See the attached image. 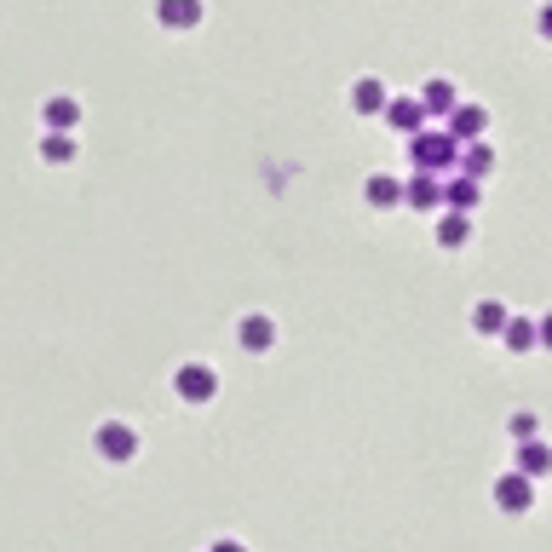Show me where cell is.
<instances>
[{
  "label": "cell",
  "mask_w": 552,
  "mask_h": 552,
  "mask_svg": "<svg viewBox=\"0 0 552 552\" xmlns=\"http://www.w3.org/2000/svg\"><path fill=\"white\" fill-rule=\"evenodd\" d=\"M466 242H472V219L449 207V213L437 219V248H466Z\"/></svg>",
  "instance_id": "2e32d148"
},
{
  "label": "cell",
  "mask_w": 552,
  "mask_h": 552,
  "mask_svg": "<svg viewBox=\"0 0 552 552\" xmlns=\"http://www.w3.org/2000/svg\"><path fill=\"white\" fill-rule=\"evenodd\" d=\"M81 156V144L69 133H41V161H52V167H69V161Z\"/></svg>",
  "instance_id": "ac0fdd59"
},
{
  "label": "cell",
  "mask_w": 552,
  "mask_h": 552,
  "mask_svg": "<svg viewBox=\"0 0 552 552\" xmlns=\"http://www.w3.org/2000/svg\"><path fill=\"white\" fill-rule=\"evenodd\" d=\"M506 322H512V311H506L501 299H478L472 305V328L478 334H506Z\"/></svg>",
  "instance_id": "9a60e30c"
},
{
  "label": "cell",
  "mask_w": 552,
  "mask_h": 552,
  "mask_svg": "<svg viewBox=\"0 0 552 552\" xmlns=\"http://www.w3.org/2000/svg\"><path fill=\"white\" fill-rule=\"evenodd\" d=\"M236 334H242V345H248V351H271V345H276V322L265 317V311H248Z\"/></svg>",
  "instance_id": "7c38bea8"
},
{
  "label": "cell",
  "mask_w": 552,
  "mask_h": 552,
  "mask_svg": "<svg viewBox=\"0 0 552 552\" xmlns=\"http://www.w3.org/2000/svg\"><path fill=\"white\" fill-rule=\"evenodd\" d=\"M207 552H248V547H242V541H213Z\"/></svg>",
  "instance_id": "603a6c76"
},
{
  "label": "cell",
  "mask_w": 552,
  "mask_h": 552,
  "mask_svg": "<svg viewBox=\"0 0 552 552\" xmlns=\"http://www.w3.org/2000/svg\"><path fill=\"white\" fill-rule=\"evenodd\" d=\"M386 121H391V133H403V138H414V133H426V104L414 98V92H391V104H386Z\"/></svg>",
  "instance_id": "3957f363"
},
{
  "label": "cell",
  "mask_w": 552,
  "mask_h": 552,
  "mask_svg": "<svg viewBox=\"0 0 552 552\" xmlns=\"http://www.w3.org/2000/svg\"><path fill=\"white\" fill-rule=\"evenodd\" d=\"M529 501H535V478H524V472L512 466V472L495 483V506H501V512H529Z\"/></svg>",
  "instance_id": "ba28073f"
},
{
  "label": "cell",
  "mask_w": 552,
  "mask_h": 552,
  "mask_svg": "<svg viewBox=\"0 0 552 552\" xmlns=\"http://www.w3.org/2000/svg\"><path fill=\"white\" fill-rule=\"evenodd\" d=\"M489 167H495V150H489V144H460V173H472V179H483V173H489Z\"/></svg>",
  "instance_id": "ffe728a7"
},
{
  "label": "cell",
  "mask_w": 552,
  "mask_h": 552,
  "mask_svg": "<svg viewBox=\"0 0 552 552\" xmlns=\"http://www.w3.org/2000/svg\"><path fill=\"white\" fill-rule=\"evenodd\" d=\"M386 104H391V92L380 75H357L351 81V110L357 115H386Z\"/></svg>",
  "instance_id": "9c48e42d"
},
{
  "label": "cell",
  "mask_w": 552,
  "mask_h": 552,
  "mask_svg": "<svg viewBox=\"0 0 552 552\" xmlns=\"http://www.w3.org/2000/svg\"><path fill=\"white\" fill-rule=\"evenodd\" d=\"M478 179H472V173H455V179L443 184V207H455V213H472V207H478Z\"/></svg>",
  "instance_id": "4fadbf2b"
},
{
  "label": "cell",
  "mask_w": 552,
  "mask_h": 552,
  "mask_svg": "<svg viewBox=\"0 0 552 552\" xmlns=\"http://www.w3.org/2000/svg\"><path fill=\"white\" fill-rule=\"evenodd\" d=\"M541 345H552V317H541Z\"/></svg>",
  "instance_id": "cb8c5ba5"
},
{
  "label": "cell",
  "mask_w": 552,
  "mask_h": 552,
  "mask_svg": "<svg viewBox=\"0 0 552 552\" xmlns=\"http://www.w3.org/2000/svg\"><path fill=\"white\" fill-rule=\"evenodd\" d=\"M81 127V98H69V92H52L41 104V133H75Z\"/></svg>",
  "instance_id": "8992f818"
},
{
  "label": "cell",
  "mask_w": 552,
  "mask_h": 552,
  "mask_svg": "<svg viewBox=\"0 0 552 552\" xmlns=\"http://www.w3.org/2000/svg\"><path fill=\"white\" fill-rule=\"evenodd\" d=\"M518 472H524V478H547V472H552V449L541 443V437L518 443Z\"/></svg>",
  "instance_id": "5bb4252c"
},
{
  "label": "cell",
  "mask_w": 552,
  "mask_h": 552,
  "mask_svg": "<svg viewBox=\"0 0 552 552\" xmlns=\"http://www.w3.org/2000/svg\"><path fill=\"white\" fill-rule=\"evenodd\" d=\"M420 104H426V115H443V121H449L466 98H460V87L449 81V75H432V81L420 87Z\"/></svg>",
  "instance_id": "52a82bcc"
},
{
  "label": "cell",
  "mask_w": 552,
  "mask_h": 552,
  "mask_svg": "<svg viewBox=\"0 0 552 552\" xmlns=\"http://www.w3.org/2000/svg\"><path fill=\"white\" fill-rule=\"evenodd\" d=\"M403 202H409L414 213H432V207H443V173H420V167H414L409 179H403Z\"/></svg>",
  "instance_id": "5b68a950"
},
{
  "label": "cell",
  "mask_w": 552,
  "mask_h": 552,
  "mask_svg": "<svg viewBox=\"0 0 552 552\" xmlns=\"http://www.w3.org/2000/svg\"><path fill=\"white\" fill-rule=\"evenodd\" d=\"M506 432H512V443H529V437L541 432V420H535L529 409H518V414H512V426H506Z\"/></svg>",
  "instance_id": "44dd1931"
},
{
  "label": "cell",
  "mask_w": 552,
  "mask_h": 552,
  "mask_svg": "<svg viewBox=\"0 0 552 552\" xmlns=\"http://www.w3.org/2000/svg\"><path fill=\"white\" fill-rule=\"evenodd\" d=\"M363 202H368V207H397V202H403V179H391V173H374V179L363 184Z\"/></svg>",
  "instance_id": "e0dca14e"
},
{
  "label": "cell",
  "mask_w": 552,
  "mask_h": 552,
  "mask_svg": "<svg viewBox=\"0 0 552 552\" xmlns=\"http://www.w3.org/2000/svg\"><path fill=\"white\" fill-rule=\"evenodd\" d=\"M535 29H541V41H552V0L535 12Z\"/></svg>",
  "instance_id": "7402d4cb"
},
{
  "label": "cell",
  "mask_w": 552,
  "mask_h": 552,
  "mask_svg": "<svg viewBox=\"0 0 552 552\" xmlns=\"http://www.w3.org/2000/svg\"><path fill=\"white\" fill-rule=\"evenodd\" d=\"M506 345H512V351H535V345H541V322H535V317H512V322H506Z\"/></svg>",
  "instance_id": "d6986e66"
},
{
  "label": "cell",
  "mask_w": 552,
  "mask_h": 552,
  "mask_svg": "<svg viewBox=\"0 0 552 552\" xmlns=\"http://www.w3.org/2000/svg\"><path fill=\"white\" fill-rule=\"evenodd\" d=\"M173 391H179L184 403H207V397L219 391V374H213L207 363H184L179 374H173Z\"/></svg>",
  "instance_id": "277c9868"
},
{
  "label": "cell",
  "mask_w": 552,
  "mask_h": 552,
  "mask_svg": "<svg viewBox=\"0 0 552 552\" xmlns=\"http://www.w3.org/2000/svg\"><path fill=\"white\" fill-rule=\"evenodd\" d=\"M156 23L161 29H196L202 23V0H156Z\"/></svg>",
  "instance_id": "30bf717a"
},
{
  "label": "cell",
  "mask_w": 552,
  "mask_h": 552,
  "mask_svg": "<svg viewBox=\"0 0 552 552\" xmlns=\"http://www.w3.org/2000/svg\"><path fill=\"white\" fill-rule=\"evenodd\" d=\"M449 133H455L460 144H478V138L489 133V110H483V104H460V110L449 115Z\"/></svg>",
  "instance_id": "8fae6325"
},
{
  "label": "cell",
  "mask_w": 552,
  "mask_h": 552,
  "mask_svg": "<svg viewBox=\"0 0 552 552\" xmlns=\"http://www.w3.org/2000/svg\"><path fill=\"white\" fill-rule=\"evenodd\" d=\"M409 161L420 167V173H455L460 167V138L449 133V127H443V133L426 127V133L409 138Z\"/></svg>",
  "instance_id": "6da1fadb"
},
{
  "label": "cell",
  "mask_w": 552,
  "mask_h": 552,
  "mask_svg": "<svg viewBox=\"0 0 552 552\" xmlns=\"http://www.w3.org/2000/svg\"><path fill=\"white\" fill-rule=\"evenodd\" d=\"M92 443H98V455H104V460H115V466L138 455V432L127 426V420H104V426L92 432Z\"/></svg>",
  "instance_id": "7a4b0ae2"
}]
</instances>
